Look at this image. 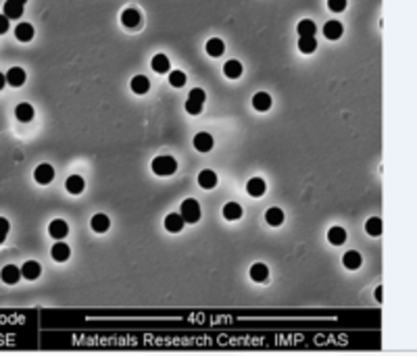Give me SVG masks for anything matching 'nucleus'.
<instances>
[{
    "label": "nucleus",
    "mask_w": 417,
    "mask_h": 356,
    "mask_svg": "<svg viewBox=\"0 0 417 356\" xmlns=\"http://www.w3.org/2000/svg\"><path fill=\"white\" fill-rule=\"evenodd\" d=\"M152 171L154 175H161V177L173 175L177 171V160L173 157H157L152 160Z\"/></svg>",
    "instance_id": "nucleus-1"
},
{
    "label": "nucleus",
    "mask_w": 417,
    "mask_h": 356,
    "mask_svg": "<svg viewBox=\"0 0 417 356\" xmlns=\"http://www.w3.org/2000/svg\"><path fill=\"white\" fill-rule=\"evenodd\" d=\"M180 215L184 217V223H196L200 219V204L194 198L184 200L182 208H180Z\"/></svg>",
    "instance_id": "nucleus-2"
},
{
    "label": "nucleus",
    "mask_w": 417,
    "mask_h": 356,
    "mask_svg": "<svg viewBox=\"0 0 417 356\" xmlns=\"http://www.w3.org/2000/svg\"><path fill=\"white\" fill-rule=\"evenodd\" d=\"M34 177H36V181H38V183L48 185L52 179H55V169H52V167L48 165V162H42L40 167H36Z\"/></svg>",
    "instance_id": "nucleus-3"
},
{
    "label": "nucleus",
    "mask_w": 417,
    "mask_h": 356,
    "mask_svg": "<svg viewBox=\"0 0 417 356\" xmlns=\"http://www.w3.org/2000/svg\"><path fill=\"white\" fill-rule=\"evenodd\" d=\"M4 77H6V83H9V86H13V88H21L23 83H25V71H23L21 67L9 69V73H6Z\"/></svg>",
    "instance_id": "nucleus-4"
},
{
    "label": "nucleus",
    "mask_w": 417,
    "mask_h": 356,
    "mask_svg": "<svg viewBox=\"0 0 417 356\" xmlns=\"http://www.w3.org/2000/svg\"><path fill=\"white\" fill-rule=\"evenodd\" d=\"M48 234L55 239H63L69 234V225L63 219H55V221H50V225H48Z\"/></svg>",
    "instance_id": "nucleus-5"
},
{
    "label": "nucleus",
    "mask_w": 417,
    "mask_h": 356,
    "mask_svg": "<svg viewBox=\"0 0 417 356\" xmlns=\"http://www.w3.org/2000/svg\"><path fill=\"white\" fill-rule=\"evenodd\" d=\"M40 273H42V267L38 265L36 260H27L25 265L21 267V277H25V279H29V281L38 279V277H40Z\"/></svg>",
    "instance_id": "nucleus-6"
},
{
    "label": "nucleus",
    "mask_w": 417,
    "mask_h": 356,
    "mask_svg": "<svg viewBox=\"0 0 417 356\" xmlns=\"http://www.w3.org/2000/svg\"><path fill=\"white\" fill-rule=\"evenodd\" d=\"M65 188H67L69 194L77 196V194H82V192H83V188H86V181H83L80 175H71V177H67Z\"/></svg>",
    "instance_id": "nucleus-7"
},
{
    "label": "nucleus",
    "mask_w": 417,
    "mask_h": 356,
    "mask_svg": "<svg viewBox=\"0 0 417 356\" xmlns=\"http://www.w3.org/2000/svg\"><path fill=\"white\" fill-rule=\"evenodd\" d=\"M198 185H200V188H205V190H213L215 185H217V175H215V171H211V169H205V171H200V175H198Z\"/></svg>",
    "instance_id": "nucleus-8"
},
{
    "label": "nucleus",
    "mask_w": 417,
    "mask_h": 356,
    "mask_svg": "<svg viewBox=\"0 0 417 356\" xmlns=\"http://www.w3.org/2000/svg\"><path fill=\"white\" fill-rule=\"evenodd\" d=\"M90 227L96 231V234H104L106 229L111 227V221H109V217L103 215V213H98L92 217V221H90Z\"/></svg>",
    "instance_id": "nucleus-9"
},
{
    "label": "nucleus",
    "mask_w": 417,
    "mask_h": 356,
    "mask_svg": "<svg viewBox=\"0 0 417 356\" xmlns=\"http://www.w3.org/2000/svg\"><path fill=\"white\" fill-rule=\"evenodd\" d=\"M265 190H267V185H265V181L261 179V177H252V179L246 183V192H249L250 196H254V198L263 196Z\"/></svg>",
    "instance_id": "nucleus-10"
},
{
    "label": "nucleus",
    "mask_w": 417,
    "mask_h": 356,
    "mask_svg": "<svg viewBox=\"0 0 417 356\" xmlns=\"http://www.w3.org/2000/svg\"><path fill=\"white\" fill-rule=\"evenodd\" d=\"M252 106L257 108L259 113H265L271 108V96L267 94V92H259V94H254L252 98Z\"/></svg>",
    "instance_id": "nucleus-11"
},
{
    "label": "nucleus",
    "mask_w": 417,
    "mask_h": 356,
    "mask_svg": "<svg viewBox=\"0 0 417 356\" xmlns=\"http://www.w3.org/2000/svg\"><path fill=\"white\" fill-rule=\"evenodd\" d=\"M194 148L198 152H208L213 148V138L208 134H205V131H200V134L194 136Z\"/></svg>",
    "instance_id": "nucleus-12"
},
{
    "label": "nucleus",
    "mask_w": 417,
    "mask_h": 356,
    "mask_svg": "<svg viewBox=\"0 0 417 356\" xmlns=\"http://www.w3.org/2000/svg\"><path fill=\"white\" fill-rule=\"evenodd\" d=\"M50 254H52V258H55L57 262H65L69 257H71V248H69L67 244H63V242H57L55 246H52Z\"/></svg>",
    "instance_id": "nucleus-13"
},
{
    "label": "nucleus",
    "mask_w": 417,
    "mask_h": 356,
    "mask_svg": "<svg viewBox=\"0 0 417 356\" xmlns=\"http://www.w3.org/2000/svg\"><path fill=\"white\" fill-rule=\"evenodd\" d=\"M0 277H2L4 283L13 285V283H17V281L21 279V269H17L15 265H6V267L2 269V273H0Z\"/></svg>",
    "instance_id": "nucleus-14"
},
{
    "label": "nucleus",
    "mask_w": 417,
    "mask_h": 356,
    "mask_svg": "<svg viewBox=\"0 0 417 356\" xmlns=\"http://www.w3.org/2000/svg\"><path fill=\"white\" fill-rule=\"evenodd\" d=\"M121 23L125 27H129V29L138 27V25H140V13H138L136 9H125V11H123V15H121Z\"/></svg>",
    "instance_id": "nucleus-15"
},
{
    "label": "nucleus",
    "mask_w": 417,
    "mask_h": 356,
    "mask_svg": "<svg viewBox=\"0 0 417 356\" xmlns=\"http://www.w3.org/2000/svg\"><path fill=\"white\" fill-rule=\"evenodd\" d=\"M342 23L340 21H328L326 25H323V34H326L328 40H338V38L342 36Z\"/></svg>",
    "instance_id": "nucleus-16"
},
{
    "label": "nucleus",
    "mask_w": 417,
    "mask_h": 356,
    "mask_svg": "<svg viewBox=\"0 0 417 356\" xmlns=\"http://www.w3.org/2000/svg\"><path fill=\"white\" fill-rule=\"evenodd\" d=\"M15 117H17L21 123L32 121V119H34V106H32V104H27V102L17 104V108H15Z\"/></svg>",
    "instance_id": "nucleus-17"
},
{
    "label": "nucleus",
    "mask_w": 417,
    "mask_h": 356,
    "mask_svg": "<svg viewBox=\"0 0 417 356\" xmlns=\"http://www.w3.org/2000/svg\"><path fill=\"white\" fill-rule=\"evenodd\" d=\"M129 88H132L134 94H146L150 90V81L146 79L144 75H136L132 81H129Z\"/></svg>",
    "instance_id": "nucleus-18"
},
{
    "label": "nucleus",
    "mask_w": 417,
    "mask_h": 356,
    "mask_svg": "<svg viewBox=\"0 0 417 356\" xmlns=\"http://www.w3.org/2000/svg\"><path fill=\"white\" fill-rule=\"evenodd\" d=\"M342 262H344V267L349 269V271H357L359 267H361V262H363V258H361V254L359 252H354V250H349L342 257Z\"/></svg>",
    "instance_id": "nucleus-19"
},
{
    "label": "nucleus",
    "mask_w": 417,
    "mask_h": 356,
    "mask_svg": "<svg viewBox=\"0 0 417 356\" xmlns=\"http://www.w3.org/2000/svg\"><path fill=\"white\" fill-rule=\"evenodd\" d=\"M298 50L303 54H311V52L317 50V40H315V36L298 38Z\"/></svg>",
    "instance_id": "nucleus-20"
},
{
    "label": "nucleus",
    "mask_w": 417,
    "mask_h": 356,
    "mask_svg": "<svg viewBox=\"0 0 417 356\" xmlns=\"http://www.w3.org/2000/svg\"><path fill=\"white\" fill-rule=\"evenodd\" d=\"M15 36H17L19 42H29L34 38V27L29 25V23H19V25L15 27Z\"/></svg>",
    "instance_id": "nucleus-21"
},
{
    "label": "nucleus",
    "mask_w": 417,
    "mask_h": 356,
    "mask_svg": "<svg viewBox=\"0 0 417 356\" xmlns=\"http://www.w3.org/2000/svg\"><path fill=\"white\" fill-rule=\"evenodd\" d=\"M223 217H226L228 221H238L242 217V206L238 202H228L223 206Z\"/></svg>",
    "instance_id": "nucleus-22"
},
{
    "label": "nucleus",
    "mask_w": 417,
    "mask_h": 356,
    "mask_svg": "<svg viewBox=\"0 0 417 356\" xmlns=\"http://www.w3.org/2000/svg\"><path fill=\"white\" fill-rule=\"evenodd\" d=\"M267 277H269V269L263 262H257V265L250 267V279L261 283V281H267Z\"/></svg>",
    "instance_id": "nucleus-23"
},
{
    "label": "nucleus",
    "mask_w": 417,
    "mask_h": 356,
    "mask_svg": "<svg viewBox=\"0 0 417 356\" xmlns=\"http://www.w3.org/2000/svg\"><path fill=\"white\" fill-rule=\"evenodd\" d=\"M184 227V217L182 215H167L165 217V229L167 231H173V234H177Z\"/></svg>",
    "instance_id": "nucleus-24"
},
{
    "label": "nucleus",
    "mask_w": 417,
    "mask_h": 356,
    "mask_svg": "<svg viewBox=\"0 0 417 356\" xmlns=\"http://www.w3.org/2000/svg\"><path fill=\"white\" fill-rule=\"evenodd\" d=\"M4 15L9 19H19L23 15V4L15 2V0H6L4 2Z\"/></svg>",
    "instance_id": "nucleus-25"
},
{
    "label": "nucleus",
    "mask_w": 417,
    "mask_h": 356,
    "mask_svg": "<svg viewBox=\"0 0 417 356\" xmlns=\"http://www.w3.org/2000/svg\"><path fill=\"white\" fill-rule=\"evenodd\" d=\"M207 52L211 54V57H221L223 52H226V44L219 38H211V40L207 42Z\"/></svg>",
    "instance_id": "nucleus-26"
},
{
    "label": "nucleus",
    "mask_w": 417,
    "mask_h": 356,
    "mask_svg": "<svg viewBox=\"0 0 417 356\" xmlns=\"http://www.w3.org/2000/svg\"><path fill=\"white\" fill-rule=\"evenodd\" d=\"M265 221L273 227H280L284 223V211H280V208H269L265 213Z\"/></svg>",
    "instance_id": "nucleus-27"
},
{
    "label": "nucleus",
    "mask_w": 417,
    "mask_h": 356,
    "mask_svg": "<svg viewBox=\"0 0 417 356\" xmlns=\"http://www.w3.org/2000/svg\"><path fill=\"white\" fill-rule=\"evenodd\" d=\"M223 73H226V77H229V79H238V77L242 75V65L238 63V60H228L226 67H223Z\"/></svg>",
    "instance_id": "nucleus-28"
},
{
    "label": "nucleus",
    "mask_w": 417,
    "mask_h": 356,
    "mask_svg": "<svg viewBox=\"0 0 417 356\" xmlns=\"http://www.w3.org/2000/svg\"><path fill=\"white\" fill-rule=\"evenodd\" d=\"M328 239H330V244H334V246H340L346 242V231L342 227H332L328 231Z\"/></svg>",
    "instance_id": "nucleus-29"
},
{
    "label": "nucleus",
    "mask_w": 417,
    "mask_h": 356,
    "mask_svg": "<svg viewBox=\"0 0 417 356\" xmlns=\"http://www.w3.org/2000/svg\"><path fill=\"white\" fill-rule=\"evenodd\" d=\"M152 69L157 73H167L169 71V59L165 54H154L152 57Z\"/></svg>",
    "instance_id": "nucleus-30"
},
{
    "label": "nucleus",
    "mask_w": 417,
    "mask_h": 356,
    "mask_svg": "<svg viewBox=\"0 0 417 356\" xmlns=\"http://www.w3.org/2000/svg\"><path fill=\"white\" fill-rule=\"evenodd\" d=\"M296 32L300 38H305V36H315V32H317V27H315V23L311 19H303L298 23V27H296Z\"/></svg>",
    "instance_id": "nucleus-31"
},
{
    "label": "nucleus",
    "mask_w": 417,
    "mask_h": 356,
    "mask_svg": "<svg viewBox=\"0 0 417 356\" xmlns=\"http://www.w3.org/2000/svg\"><path fill=\"white\" fill-rule=\"evenodd\" d=\"M365 231H367L369 236H374V237L380 236L382 234V219H380V217H372V219H367Z\"/></svg>",
    "instance_id": "nucleus-32"
},
{
    "label": "nucleus",
    "mask_w": 417,
    "mask_h": 356,
    "mask_svg": "<svg viewBox=\"0 0 417 356\" xmlns=\"http://www.w3.org/2000/svg\"><path fill=\"white\" fill-rule=\"evenodd\" d=\"M169 83H171L173 88H182L184 83H186V75H184V71H171L169 73Z\"/></svg>",
    "instance_id": "nucleus-33"
},
{
    "label": "nucleus",
    "mask_w": 417,
    "mask_h": 356,
    "mask_svg": "<svg viewBox=\"0 0 417 356\" xmlns=\"http://www.w3.org/2000/svg\"><path fill=\"white\" fill-rule=\"evenodd\" d=\"M200 111H203V102H198V100H192V98L186 100V113H190V115H200Z\"/></svg>",
    "instance_id": "nucleus-34"
},
{
    "label": "nucleus",
    "mask_w": 417,
    "mask_h": 356,
    "mask_svg": "<svg viewBox=\"0 0 417 356\" xmlns=\"http://www.w3.org/2000/svg\"><path fill=\"white\" fill-rule=\"evenodd\" d=\"M328 6H330V11L340 13L346 9V0H328Z\"/></svg>",
    "instance_id": "nucleus-35"
},
{
    "label": "nucleus",
    "mask_w": 417,
    "mask_h": 356,
    "mask_svg": "<svg viewBox=\"0 0 417 356\" xmlns=\"http://www.w3.org/2000/svg\"><path fill=\"white\" fill-rule=\"evenodd\" d=\"M9 227H11V225H9V221H6L4 217H0V244H2L4 239H6V234H9Z\"/></svg>",
    "instance_id": "nucleus-36"
},
{
    "label": "nucleus",
    "mask_w": 417,
    "mask_h": 356,
    "mask_svg": "<svg viewBox=\"0 0 417 356\" xmlns=\"http://www.w3.org/2000/svg\"><path fill=\"white\" fill-rule=\"evenodd\" d=\"M188 98H192V100H198V102H203V104H205V98H207V96H205V92L200 90V88H194V90L190 92V96H188Z\"/></svg>",
    "instance_id": "nucleus-37"
},
{
    "label": "nucleus",
    "mask_w": 417,
    "mask_h": 356,
    "mask_svg": "<svg viewBox=\"0 0 417 356\" xmlns=\"http://www.w3.org/2000/svg\"><path fill=\"white\" fill-rule=\"evenodd\" d=\"M6 32H9V17L2 13V15H0V36L6 34Z\"/></svg>",
    "instance_id": "nucleus-38"
},
{
    "label": "nucleus",
    "mask_w": 417,
    "mask_h": 356,
    "mask_svg": "<svg viewBox=\"0 0 417 356\" xmlns=\"http://www.w3.org/2000/svg\"><path fill=\"white\" fill-rule=\"evenodd\" d=\"M4 86H6V77H4L2 73H0V90H2Z\"/></svg>",
    "instance_id": "nucleus-39"
},
{
    "label": "nucleus",
    "mask_w": 417,
    "mask_h": 356,
    "mask_svg": "<svg viewBox=\"0 0 417 356\" xmlns=\"http://www.w3.org/2000/svg\"><path fill=\"white\" fill-rule=\"evenodd\" d=\"M375 300H382V288L375 290Z\"/></svg>",
    "instance_id": "nucleus-40"
},
{
    "label": "nucleus",
    "mask_w": 417,
    "mask_h": 356,
    "mask_svg": "<svg viewBox=\"0 0 417 356\" xmlns=\"http://www.w3.org/2000/svg\"><path fill=\"white\" fill-rule=\"evenodd\" d=\"M15 2H19V4H25V2H27V0H15Z\"/></svg>",
    "instance_id": "nucleus-41"
}]
</instances>
